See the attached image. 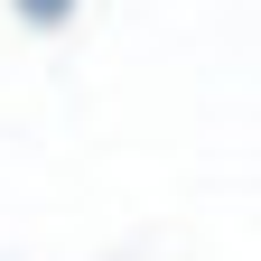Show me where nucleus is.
Returning <instances> with one entry per match:
<instances>
[{"label":"nucleus","instance_id":"nucleus-1","mask_svg":"<svg viewBox=\"0 0 261 261\" xmlns=\"http://www.w3.org/2000/svg\"><path fill=\"white\" fill-rule=\"evenodd\" d=\"M19 10H28V19H65V0H19Z\"/></svg>","mask_w":261,"mask_h":261}]
</instances>
